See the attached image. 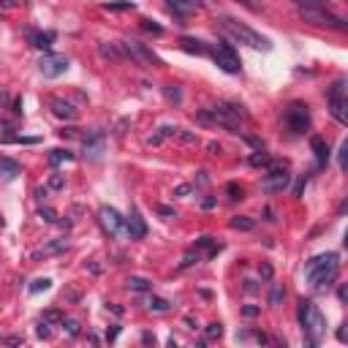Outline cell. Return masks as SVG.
I'll use <instances>...</instances> for the list:
<instances>
[{
    "label": "cell",
    "mask_w": 348,
    "mask_h": 348,
    "mask_svg": "<svg viewBox=\"0 0 348 348\" xmlns=\"http://www.w3.org/2000/svg\"><path fill=\"white\" fill-rule=\"evenodd\" d=\"M98 52H101V57H106V60H114V63H120L122 57H125V52H122L120 44H98Z\"/></svg>",
    "instance_id": "ac0fdd59"
},
{
    "label": "cell",
    "mask_w": 348,
    "mask_h": 348,
    "mask_svg": "<svg viewBox=\"0 0 348 348\" xmlns=\"http://www.w3.org/2000/svg\"><path fill=\"white\" fill-rule=\"evenodd\" d=\"M104 147H106V134L104 130H93V134L84 136L82 152H84L87 161H101V158H104Z\"/></svg>",
    "instance_id": "4fadbf2b"
},
{
    "label": "cell",
    "mask_w": 348,
    "mask_h": 348,
    "mask_svg": "<svg viewBox=\"0 0 348 348\" xmlns=\"http://www.w3.org/2000/svg\"><path fill=\"white\" fill-rule=\"evenodd\" d=\"M286 125L291 134H304L310 128V109L308 104H291L286 109Z\"/></svg>",
    "instance_id": "8fae6325"
},
{
    "label": "cell",
    "mask_w": 348,
    "mask_h": 348,
    "mask_svg": "<svg viewBox=\"0 0 348 348\" xmlns=\"http://www.w3.org/2000/svg\"><path fill=\"white\" fill-rule=\"evenodd\" d=\"M125 125H128V120H120V122H117V130H114V136H122V134H125Z\"/></svg>",
    "instance_id": "c3c4849f"
},
{
    "label": "cell",
    "mask_w": 348,
    "mask_h": 348,
    "mask_svg": "<svg viewBox=\"0 0 348 348\" xmlns=\"http://www.w3.org/2000/svg\"><path fill=\"white\" fill-rule=\"evenodd\" d=\"M304 183H308V180H299V183H296V188H294V196H302V191H304Z\"/></svg>",
    "instance_id": "f5cc1de1"
},
{
    "label": "cell",
    "mask_w": 348,
    "mask_h": 348,
    "mask_svg": "<svg viewBox=\"0 0 348 348\" xmlns=\"http://www.w3.org/2000/svg\"><path fill=\"white\" fill-rule=\"evenodd\" d=\"M163 96L169 98V101H174V104H180V101H183V93H180V87H174V84H166V87H163Z\"/></svg>",
    "instance_id": "f1b7e54d"
},
{
    "label": "cell",
    "mask_w": 348,
    "mask_h": 348,
    "mask_svg": "<svg viewBox=\"0 0 348 348\" xmlns=\"http://www.w3.org/2000/svg\"><path fill=\"white\" fill-rule=\"evenodd\" d=\"M38 218H41V221H47V223H57V212H55L52 207H41L38 209Z\"/></svg>",
    "instance_id": "1f68e13d"
},
{
    "label": "cell",
    "mask_w": 348,
    "mask_h": 348,
    "mask_svg": "<svg viewBox=\"0 0 348 348\" xmlns=\"http://www.w3.org/2000/svg\"><path fill=\"white\" fill-rule=\"evenodd\" d=\"M35 335H38V337H49V335H52V329H49V324L38 321V329H35Z\"/></svg>",
    "instance_id": "60d3db41"
},
{
    "label": "cell",
    "mask_w": 348,
    "mask_h": 348,
    "mask_svg": "<svg viewBox=\"0 0 348 348\" xmlns=\"http://www.w3.org/2000/svg\"><path fill=\"white\" fill-rule=\"evenodd\" d=\"M212 60H215L218 68L226 71V74H239V68H242L231 44H215L212 47Z\"/></svg>",
    "instance_id": "52a82bcc"
},
{
    "label": "cell",
    "mask_w": 348,
    "mask_h": 348,
    "mask_svg": "<svg viewBox=\"0 0 348 348\" xmlns=\"http://www.w3.org/2000/svg\"><path fill=\"white\" fill-rule=\"evenodd\" d=\"M345 152H348V144L340 147V169H345Z\"/></svg>",
    "instance_id": "7dc6e473"
},
{
    "label": "cell",
    "mask_w": 348,
    "mask_h": 348,
    "mask_svg": "<svg viewBox=\"0 0 348 348\" xmlns=\"http://www.w3.org/2000/svg\"><path fill=\"white\" fill-rule=\"evenodd\" d=\"M142 340H144V343H155V335H150V332H144V335H142Z\"/></svg>",
    "instance_id": "9f6ffc18"
},
{
    "label": "cell",
    "mask_w": 348,
    "mask_h": 348,
    "mask_svg": "<svg viewBox=\"0 0 348 348\" xmlns=\"http://www.w3.org/2000/svg\"><path fill=\"white\" fill-rule=\"evenodd\" d=\"M218 25H221V30L229 33L237 44H248V47H253V49H270V47H272V44L264 38V35L256 33L253 27H248L245 22H237V19H231V17H221Z\"/></svg>",
    "instance_id": "3957f363"
},
{
    "label": "cell",
    "mask_w": 348,
    "mask_h": 348,
    "mask_svg": "<svg viewBox=\"0 0 348 348\" xmlns=\"http://www.w3.org/2000/svg\"><path fill=\"white\" fill-rule=\"evenodd\" d=\"M6 343H9V345H22V343H25V340H22V337H17V335H14V337H6Z\"/></svg>",
    "instance_id": "f907efd6"
},
{
    "label": "cell",
    "mask_w": 348,
    "mask_h": 348,
    "mask_svg": "<svg viewBox=\"0 0 348 348\" xmlns=\"http://www.w3.org/2000/svg\"><path fill=\"white\" fill-rule=\"evenodd\" d=\"M30 41H33V47H38V49H49L55 41V33H33Z\"/></svg>",
    "instance_id": "d4e9b609"
},
{
    "label": "cell",
    "mask_w": 348,
    "mask_h": 348,
    "mask_svg": "<svg viewBox=\"0 0 348 348\" xmlns=\"http://www.w3.org/2000/svg\"><path fill=\"white\" fill-rule=\"evenodd\" d=\"M49 109H52V114H55V117H60V120H71V122H74L79 117V112L74 109V104H68V101H63V98H49Z\"/></svg>",
    "instance_id": "5bb4252c"
},
{
    "label": "cell",
    "mask_w": 348,
    "mask_h": 348,
    "mask_svg": "<svg viewBox=\"0 0 348 348\" xmlns=\"http://www.w3.org/2000/svg\"><path fill=\"white\" fill-rule=\"evenodd\" d=\"M299 9H326V0H291Z\"/></svg>",
    "instance_id": "83f0119b"
},
{
    "label": "cell",
    "mask_w": 348,
    "mask_h": 348,
    "mask_svg": "<svg viewBox=\"0 0 348 348\" xmlns=\"http://www.w3.org/2000/svg\"><path fill=\"white\" fill-rule=\"evenodd\" d=\"M280 299H283V288H280V286H275V288H272V294H270V304H280Z\"/></svg>",
    "instance_id": "f35d334b"
},
{
    "label": "cell",
    "mask_w": 348,
    "mask_h": 348,
    "mask_svg": "<svg viewBox=\"0 0 348 348\" xmlns=\"http://www.w3.org/2000/svg\"><path fill=\"white\" fill-rule=\"evenodd\" d=\"M270 166V171L264 174V180H261V191H267V193H278L283 191V188L288 185V180H291V174L286 171V161H278V163H267Z\"/></svg>",
    "instance_id": "8992f818"
},
{
    "label": "cell",
    "mask_w": 348,
    "mask_h": 348,
    "mask_svg": "<svg viewBox=\"0 0 348 348\" xmlns=\"http://www.w3.org/2000/svg\"><path fill=\"white\" fill-rule=\"evenodd\" d=\"M63 310H57V308H52V310H44V316H41V321L44 324H49V326H60L63 324Z\"/></svg>",
    "instance_id": "484cf974"
},
{
    "label": "cell",
    "mask_w": 348,
    "mask_h": 348,
    "mask_svg": "<svg viewBox=\"0 0 348 348\" xmlns=\"http://www.w3.org/2000/svg\"><path fill=\"white\" fill-rule=\"evenodd\" d=\"M261 278H264V280H272V267H270V264H261Z\"/></svg>",
    "instance_id": "ee69618b"
},
{
    "label": "cell",
    "mask_w": 348,
    "mask_h": 348,
    "mask_svg": "<svg viewBox=\"0 0 348 348\" xmlns=\"http://www.w3.org/2000/svg\"><path fill=\"white\" fill-rule=\"evenodd\" d=\"M49 286H52V280H49V278H38V280H33L30 294H41V291H47Z\"/></svg>",
    "instance_id": "f546056e"
},
{
    "label": "cell",
    "mask_w": 348,
    "mask_h": 348,
    "mask_svg": "<svg viewBox=\"0 0 348 348\" xmlns=\"http://www.w3.org/2000/svg\"><path fill=\"white\" fill-rule=\"evenodd\" d=\"M207 150L212 152V155H218V152H221V144H218V142H209V144H207Z\"/></svg>",
    "instance_id": "816d5d0a"
},
{
    "label": "cell",
    "mask_w": 348,
    "mask_h": 348,
    "mask_svg": "<svg viewBox=\"0 0 348 348\" xmlns=\"http://www.w3.org/2000/svg\"><path fill=\"white\" fill-rule=\"evenodd\" d=\"M158 134H161L163 139H166V136H177V128H174V125H163L161 130H158Z\"/></svg>",
    "instance_id": "7bdbcfd3"
},
{
    "label": "cell",
    "mask_w": 348,
    "mask_h": 348,
    "mask_svg": "<svg viewBox=\"0 0 348 348\" xmlns=\"http://www.w3.org/2000/svg\"><path fill=\"white\" fill-rule=\"evenodd\" d=\"M161 142H163L161 134H155V136H150V139H147V144H161Z\"/></svg>",
    "instance_id": "db71d44e"
},
{
    "label": "cell",
    "mask_w": 348,
    "mask_h": 348,
    "mask_svg": "<svg viewBox=\"0 0 348 348\" xmlns=\"http://www.w3.org/2000/svg\"><path fill=\"white\" fill-rule=\"evenodd\" d=\"M106 9H112V11H122V9H134V3H130V0H125V3H106Z\"/></svg>",
    "instance_id": "ab89813d"
},
{
    "label": "cell",
    "mask_w": 348,
    "mask_h": 348,
    "mask_svg": "<svg viewBox=\"0 0 348 348\" xmlns=\"http://www.w3.org/2000/svg\"><path fill=\"white\" fill-rule=\"evenodd\" d=\"M191 191H193L191 185H180L177 191H174V196H188V193H191Z\"/></svg>",
    "instance_id": "f6af8a7d"
},
{
    "label": "cell",
    "mask_w": 348,
    "mask_h": 348,
    "mask_svg": "<svg viewBox=\"0 0 348 348\" xmlns=\"http://www.w3.org/2000/svg\"><path fill=\"white\" fill-rule=\"evenodd\" d=\"M177 136H180V142H185V144H193V142H199V136L191 134V130H183V128H177Z\"/></svg>",
    "instance_id": "8d00e7d4"
},
{
    "label": "cell",
    "mask_w": 348,
    "mask_h": 348,
    "mask_svg": "<svg viewBox=\"0 0 348 348\" xmlns=\"http://www.w3.org/2000/svg\"><path fill=\"white\" fill-rule=\"evenodd\" d=\"M3 226H6V221H3V218H0V229H3Z\"/></svg>",
    "instance_id": "91938a15"
},
{
    "label": "cell",
    "mask_w": 348,
    "mask_h": 348,
    "mask_svg": "<svg viewBox=\"0 0 348 348\" xmlns=\"http://www.w3.org/2000/svg\"><path fill=\"white\" fill-rule=\"evenodd\" d=\"M226 191L231 199H245V191H242V185H237V183H229L226 185Z\"/></svg>",
    "instance_id": "e575fe53"
},
{
    "label": "cell",
    "mask_w": 348,
    "mask_h": 348,
    "mask_svg": "<svg viewBox=\"0 0 348 348\" xmlns=\"http://www.w3.org/2000/svg\"><path fill=\"white\" fill-rule=\"evenodd\" d=\"M166 3L171 6V11L177 14V17H188V14L201 9V0H166Z\"/></svg>",
    "instance_id": "9a60e30c"
},
{
    "label": "cell",
    "mask_w": 348,
    "mask_h": 348,
    "mask_svg": "<svg viewBox=\"0 0 348 348\" xmlns=\"http://www.w3.org/2000/svg\"><path fill=\"white\" fill-rule=\"evenodd\" d=\"M209 114H212V125H223V128H229L231 134H239V122L248 120L245 106L242 104H231V101L212 106V109H209Z\"/></svg>",
    "instance_id": "277c9868"
},
{
    "label": "cell",
    "mask_w": 348,
    "mask_h": 348,
    "mask_svg": "<svg viewBox=\"0 0 348 348\" xmlns=\"http://www.w3.org/2000/svg\"><path fill=\"white\" fill-rule=\"evenodd\" d=\"M345 109H348V104H345V82L337 79V82L332 84V90H329V112L340 125H348V112Z\"/></svg>",
    "instance_id": "ba28073f"
},
{
    "label": "cell",
    "mask_w": 348,
    "mask_h": 348,
    "mask_svg": "<svg viewBox=\"0 0 348 348\" xmlns=\"http://www.w3.org/2000/svg\"><path fill=\"white\" fill-rule=\"evenodd\" d=\"M302 19L308 22V25H318V27H335V30H345V22L335 17V14H329L326 9H299Z\"/></svg>",
    "instance_id": "9c48e42d"
},
{
    "label": "cell",
    "mask_w": 348,
    "mask_h": 348,
    "mask_svg": "<svg viewBox=\"0 0 348 348\" xmlns=\"http://www.w3.org/2000/svg\"><path fill=\"white\" fill-rule=\"evenodd\" d=\"M3 9H17V0H3Z\"/></svg>",
    "instance_id": "6f0895ef"
},
{
    "label": "cell",
    "mask_w": 348,
    "mask_h": 348,
    "mask_svg": "<svg viewBox=\"0 0 348 348\" xmlns=\"http://www.w3.org/2000/svg\"><path fill=\"white\" fill-rule=\"evenodd\" d=\"M310 147H313V152H316V158H318L321 166L329 161V144H326L321 136H313V139H310Z\"/></svg>",
    "instance_id": "d6986e66"
},
{
    "label": "cell",
    "mask_w": 348,
    "mask_h": 348,
    "mask_svg": "<svg viewBox=\"0 0 348 348\" xmlns=\"http://www.w3.org/2000/svg\"><path fill=\"white\" fill-rule=\"evenodd\" d=\"M98 223H101V229H104L109 237H117L120 231H122V223H125V221H122V215L114 207L104 204V207L98 209Z\"/></svg>",
    "instance_id": "7c38bea8"
},
{
    "label": "cell",
    "mask_w": 348,
    "mask_h": 348,
    "mask_svg": "<svg viewBox=\"0 0 348 348\" xmlns=\"http://www.w3.org/2000/svg\"><path fill=\"white\" fill-rule=\"evenodd\" d=\"M158 212H161V215H174V209L171 207H158Z\"/></svg>",
    "instance_id": "680465c9"
},
{
    "label": "cell",
    "mask_w": 348,
    "mask_h": 348,
    "mask_svg": "<svg viewBox=\"0 0 348 348\" xmlns=\"http://www.w3.org/2000/svg\"><path fill=\"white\" fill-rule=\"evenodd\" d=\"M299 324H302V332H304V340L308 345H318L326 332V318L324 313L316 308L310 299H302L299 302Z\"/></svg>",
    "instance_id": "7a4b0ae2"
},
{
    "label": "cell",
    "mask_w": 348,
    "mask_h": 348,
    "mask_svg": "<svg viewBox=\"0 0 348 348\" xmlns=\"http://www.w3.org/2000/svg\"><path fill=\"white\" fill-rule=\"evenodd\" d=\"M65 248H68V239H65V237H60V239H55V242H49L47 248L35 250V253H33V258H44V256H55V253H63Z\"/></svg>",
    "instance_id": "e0dca14e"
},
{
    "label": "cell",
    "mask_w": 348,
    "mask_h": 348,
    "mask_svg": "<svg viewBox=\"0 0 348 348\" xmlns=\"http://www.w3.org/2000/svg\"><path fill=\"white\" fill-rule=\"evenodd\" d=\"M248 163H250V166H267V163H270V155H267L264 150H258L256 155L248 158Z\"/></svg>",
    "instance_id": "4dcf8cb0"
},
{
    "label": "cell",
    "mask_w": 348,
    "mask_h": 348,
    "mask_svg": "<svg viewBox=\"0 0 348 348\" xmlns=\"http://www.w3.org/2000/svg\"><path fill=\"white\" fill-rule=\"evenodd\" d=\"M117 335H120V326H114V329H109V332H106V340L112 343V340H117Z\"/></svg>",
    "instance_id": "bcb514c9"
},
{
    "label": "cell",
    "mask_w": 348,
    "mask_h": 348,
    "mask_svg": "<svg viewBox=\"0 0 348 348\" xmlns=\"http://www.w3.org/2000/svg\"><path fill=\"white\" fill-rule=\"evenodd\" d=\"M337 270H340L337 253H321V256L308 261V267H304V278H308V283L313 288H324V286H329V283L337 278Z\"/></svg>",
    "instance_id": "6da1fadb"
},
{
    "label": "cell",
    "mask_w": 348,
    "mask_h": 348,
    "mask_svg": "<svg viewBox=\"0 0 348 348\" xmlns=\"http://www.w3.org/2000/svg\"><path fill=\"white\" fill-rule=\"evenodd\" d=\"M180 47H183V52H188V55H204L207 52L204 44L196 41V38H183V41H180Z\"/></svg>",
    "instance_id": "7402d4cb"
},
{
    "label": "cell",
    "mask_w": 348,
    "mask_h": 348,
    "mask_svg": "<svg viewBox=\"0 0 348 348\" xmlns=\"http://www.w3.org/2000/svg\"><path fill=\"white\" fill-rule=\"evenodd\" d=\"M204 332H207V340H218V337L223 335V324H218V321H215V324H209Z\"/></svg>",
    "instance_id": "d6a6232c"
},
{
    "label": "cell",
    "mask_w": 348,
    "mask_h": 348,
    "mask_svg": "<svg viewBox=\"0 0 348 348\" xmlns=\"http://www.w3.org/2000/svg\"><path fill=\"white\" fill-rule=\"evenodd\" d=\"M147 310H152V313H169L171 302L163 299V296H150V299H147Z\"/></svg>",
    "instance_id": "44dd1931"
},
{
    "label": "cell",
    "mask_w": 348,
    "mask_h": 348,
    "mask_svg": "<svg viewBox=\"0 0 348 348\" xmlns=\"http://www.w3.org/2000/svg\"><path fill=\"white\" fill-rule=\"evenodd\" d=\"M60 326H65V332H68L71 337H76L79 335V321H74V318H63V324Z\"/></svg>",
    "instance_id": "836d02e7"
},
{
    "label": "cell",
    "mask_w": 348,
    "mask_h": 348,
    "mask_svg": "<svg viewBox=\"0 0 348 348\" xmlns=\"http://www.w3.org/2000/svg\"><path fill=\"white\" fill-rule=\"evenodd\" d=\"M142 27H144L147 33H155V35H161V33H163V27H161V25H155L152 19H142Z\"/></svg>",
    "instance_id": "d590c367"
},
{
    "label": "cell",
    "mask_w": 348,
    "mask_h": 348,
    "mask_svg": "<svg viewBox=\"0 0 348 348\" xmlns=\"http://www.w3.org/2000/svg\"><path fill=\"white\" fill-rule=\"evenodd\" d=\"M253 226H256V221L248 215H234L231 218V229H237V231H250Z\"/></svg>",
    "instance_id": "cb8c5ba5"
},
{
    "label": "cell",
    "mask_w": 348,
    "mask_h": 348,
    "mask_svg": "<svg viewBox=\"0 0 348 348\" xmlns=\"http://www.w3.org/2000/svg\"><path fill=\"white\" fill-rule=\"evenodd\" d=\"M109 310H112L114 316H122V308H120V304H109Z\"/></svg>",
    "instance_id": "11a10c76"
},
{
    "label": "cell",
    "mask_w": 348,
    "mask_h": 348,
    "mask_svg": "<svg viewBox=\"0 0 348 348\" xmlns=\"http://www.w3.org/2000/svg\"><path fill=\"white\" fill-rule=\"evenodd\" d=\"M17 174H19V163L17 161H11V158H0V177L3 180H17Z\"/></svg>",
    "instance_id": "ffe728a7"
},
{
    "label": "cell",
    "mask_w": 348,
    "mask_h": 348,
    "mask_svg": "<svg viewBox=\"0 0 348 348\" xmlns=\"http://www.w3.org/2000/svg\"><path fill=\"white\" fill-rule=\"evenodd\" d=\"M237 3H242L245 9H250V11H261V3H258V0H237Z\"/></svg>",
    "instance_id": "b9f144b4"
},
{
    "label": "cell",
    "mask_w": 348,
    "mask_h": 348,
    "mask_svg": "<svg viewBox=\"0 0 348 348\" xmlns=\"http://www.w3.org/2000/svg\"><path fill=\"white\" fill-rule=\"evenodd\" d=\"M63 185H65V180L60 177V174H52V180H49V188H52V191H63Z\"/></svg>",
    "instance_id": "74e56055"
},
{
    "label": "cell",
    "mask_w": 348,
    "mask_h": 348,
    "mask_svg": "<svg viewBox=\"0 0 348 348\" xmlns=\"http://www.w3.org/2000/svg\"><path fill=\"white\" fill-rule=\"evenodd\" d=\"M68 65H71V60L65 55H57V52H47L38 60V71L47 79H57V76H63L65 71H68Z\"/></svg>",
    "instance_id": "30bf717a"
},
{
    "label": "cell",
    "mask_w": 348,
    "mask_h": 348,
    "mask_svg": "<svg viewBox=\"0 0 348 348\" xmlns=\"http://www.w3.org/2000/svg\"><path fill=\"white\" fill-rule=\"evenodd\" d=\"M128 288H130V291H150L152 283H150L147 278H139V275H134V278L128 280Z\"/></svg>",
    "instance_id": "4316f807"
},
{
    "label": "cell",
    "mask_w": 348,
    "mask_h": 348,
    "mask_svg": "<svg viewBox=\"0 0 348 348\" xmlns=\"http://www.w3.org/2000/svg\"><path fill=\"white\" fill-rule=\"evenodd\" d=\"M144 234H147L144 218L139 215V209H134V212H130V221H128V237H130V239H142Z\"/></svg>",
    "instance_id": "2e32d148"
},
{
    "label": "cell",
    "mask_w": 348,
    "mask_h": 348,
    "mask_svg": "<svg viewBox=\"0 0 348 348\" xmlns=\"http://www.w3.org/2000/svg\"><path fill=\"white\" fill-rule=\"evenodd\" d=\"M68 161H74V152H68V150H52V155H49V166H55V169Z\"/></svg>",
    "instance_id": "603a6c76"
},
{
    "label": "cell",
    "mask_w": 348,
    "mask_h": 348,
    "mask_svg": "<svg viewBox=\"0 0 348 348\" xmlns=\"http://www.w3.org/2000/svg\"><path fill=\"white\" fill-rule=\"evenodd\" d=\"M120 47H122V52H125V55L130 57V60H134V63H139L142 68H158V65H161L158 55L152 52V49L147 47V44L128 38V41H120Z\"/></svg>",
    "instance_id": "5b68a950"
},
{
    "label": "cell",
    "mask_w": 348,
    "mask_h": 348,
    "mask_svg": "<svg viewBox=\"0 0 348 348\" xmlns=\"http://www.w3.org/2000/svg\"><path fill=\"white\" fill-rule=\"evenodd\" d=\"M242 313L253 318V316H258V308H253V304H248V308H242Z\"/></svg>",
    "instance_id": "681fc988"
}]
</instances>
